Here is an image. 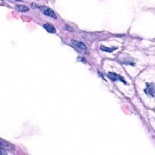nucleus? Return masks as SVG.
<instances>
[{
    "mask_svg": "<svg viewBox=\"0 0 155 155\" xmlns=\"http://www.w3.org/2000/svg\"><path fill=\"white\" fill-rule=\"evenodd\" d=\"M17 1H23V0H17Z\"/></svg>",
    "mask_w": 155,
    "mask_h": 155,
    "instance_id": "obj_8",
    "label": "nucleus"
},
{
    "mask_svg": "<svg viewBox=\"0 0 155 155\" xmlns=\"http://www.w3.org/2000/svg\"><path fill=\"white\" fill-rule=\"evenodd\" d=\"M42 12L44 14V15H47L48 17H51L52 18H57V16H56L55 13L51 10V8L47 7H42Z\"/></svg>",
    "mask_w": 155,
    "mask_h": 155,
    "instance_id": "obj_2",
    "label": "nucleus"
},
{
    "mask_svg": "<svg viewBox=\"0 0 155 155\" xmlns=\"http://www.w3.org/2000/svg\"><path fill=\"white\" fill-rule=\"evenodd\" d=\"M16 9L21 12H26L29 11V8L27 7V6L22 5H16Z\"/></svg>",
    "mask_w": 155,
    "mask_h": 155,
    "instance_id": "obj_6",
    "label": "nucleus"
},
{
    "mask_svg": "<svg viewBox=\"0 0 155 155\" xmlns=\"http://www.w3.org/2000/svg\"><path fill=\"white\" fill-rule=\"evenodd\" d=\"M43 27H44V28H45V30L48 32V33H55V29H54V27H53L52 25H51V24H45L43 25Z\"/></svg>",
    "mask_w": 155,
    "mask_h": 155,
    "instance_id": "obj_5",
    "label": "nucleus"
},
{
    "mask_svg": "<svg viewBox=\"0 0 155 155\" xmlns=\"http://www.w3.org/2000/svg\"><path fill=\"white\" fill-rule=\"evenodd\" d=\"M145 92L151 97H155V86L153 83H147Z\"/></svg>",
    "mask_w": 155,
    "mask_h": 155,
    "instance_id": "obj_1",
    "label": "nucleus"
},
{
    "mask_svg": "<svg viewBox=\"0 0 155 155\" xmlns=\"http://www.w3.org/2000/svg\"><path fill=\"white\" fill-rule=\"evenodd\" d=\"M108 77H110V79H111L114 81H117V80H120V81L124 82L125 84H127V83L125 82V80H124L123 77H121L120 75H118L117 74H115V73L110 72L108 73Z\"/></svg>",
    "mask_w": 155,
    "mask_h": 155,
    "instance_id": "obj_3",
    "label": "nucleus"
},
{
    "mask_svg": "<svg viewBox=\"0 0 155 155\" xmlns=\"http://www.w3.org/2000/svg\"><path fill=\"white\" fill-rule=\"evenodd\" d=\"M72 44L75 48H78L80 50H86V45H85L83 42H80V41L77 40H72Z\"/></svg>",
    "mask_w": 155,
    "mask_h": 155,
    "instance_id": "obj_4",
    "label": "nucleus"
},
{
    "mask_svg": "<svg viewBox=\"0 0 155 155\" xmlns=\"http://www.w3.org/2000/svg\"><path fill=\"white\" fill-rule=\"evenodd\" d=\"M117 48H106L105 46H101V49L103 50V51H108V52H112V51H114V49H116Z\"/></svg>",
    "mask_w": 155,
    "mask_h": 155,
    "instance_id": "obj_7",
    "label": "nucleus"
}]
</instances>
